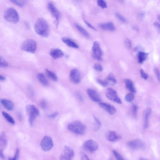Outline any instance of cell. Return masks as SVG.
Listing matches in <instances>:
<instances>
[{
  "label": "cell",
  "mask_w": 160,
  "mask_h": 160,
  "mask_svg": "<svg viewBox=\"0 0 160 160\" xmlns=\"http://www.w3.org/2000/svg\"><path fill=\"white\" fill-rule=\"evenodd\" d=\"M19 151L18 149H17L15 151L14 157L13 158H9V160H19Z\"/></svg>",
  "instance_id": "8d00e7d4"
},
{
  "label": "cell",
  "mask_w": 160,
  "mask_h": 160,
  "mask_svg": "<svg viewBox=\"0 0 160 160\" xmlns=\"http://www.w3.org/2000/svg\"><path fill=\"white\" fill-rule=\"evenodd\" d=\"M151 113L150 108H148L146 110L144 114V128L146 129L149 126V117Z\"/></svg>",
  "instance_id": "ac0fdd59"
},
{
  "label": "cell",
  "mask_w": 160,
  "mask_h": 160,
  "mask_svg": "<svg viewBox=\"0 0 160 160\" xmlns=\"http://www.w3.org/2000/svg\"><path fill=\"white\" fill-rule=\"evenodd\" d=\"M94 122L93 126V129L94 131L98 130L101 126V123L98 119L94 116Z\"/></svg>",
  "instance_id": "f546056e"
},
{
  "label": "cell",
  "mask_w": 160,
  "mask_h": 160,
  "mask_svg": "<svg viewBox=\"0 0 160 160\" xmlns=\"http://www.w3.org/2000/svg\"><path fill=\"white\" fill-rule=\"evenodd\" d=\"M8 66V63L2 57H0V67H6Z\"/></svg>",
  "instance_id": "836d02e7"
},
{
  "label": "cell",
  "mask_w": 160,
  "mask_h": 160,
  "mask_svg": "<svg viewBox=\"0 0 160 160\" xmlns=\"http://www.w3.org/2000/svg\"><path fill=\"white\" fill-rule=\"evenodd\" d=\"M99 105L100 107L106 111L110 114H114L117 111L115 108L113 106L109 103L101 102L99 103Z\"/></svg>",
  "instance_id": "5bb4252c"
},
{
  "label": "cell",
  "mask_w": 160,
  "mask_h": 160,
  "mask_svg": "<svg viewBox=\"0 0 160 160\" xmlns=\"http://www.w3.org/2000/svg\"><path fill=\"white\" fill-rule=\"evenodd\" d=\"M74 156L73 150L70 147L66 146L64 148L63 150L60 157L61 160H71Z\"/></svg>",
  "instance_id": "52a82bcc"
},
{
  "label": "cell",
  "mask_w": 160,
  "mask_h": 160,
  "mask_svg": "<svg viewBox=\"0 0 160 160\" xmlns=\"http://www.w3.org/2000/svg\"><path fill=\"white\" fill-rule=\"evenodd\" d=\"M128 146L131 149L136 150L142 148L145 146V143L141 140L136 139L128 142Z\"/></svg>",
  "instance_id": "8fae6325"
},
{
  "label": "cell",
  "mask_w": 160,
  "mask_h": 160,
  "mask_svg": "<svg viewBox=\"0 0 160 160\" xmlns=\"http://www.w3.org/2000/svg\"><path fill=\"white\" fill-rule=\"evenodd\" d=\"M1 102L3 105L8 110L12 111L13 110L14 108V105L12 102L6 99H2Z\"/></svg>",
  "instance_id": "ffe728a7"
},
{
  "label": "cell",
  "mask_w": 160,
  "mask_h": 160,
  "mask_svg": "<svg viewBox=\"0 0 160 160\" xmlns=\"http://www.w3.org/2000/svg\"><path fill=\"white\" fill-rule=\"evenodd\" d=\"M2 114L7 121L12 125H14L15 122L13 118L8 114L5 112H3Z\"/></svg>",
  "instance_id": "83f0119b"
},
{
  "label": "cell",
  "mask_w": 160,
  "mask_h": 160,
  "mask_svg": "<svg viewBox=\"0 0 160 160\" xmlns=\"http://www.w3.org/2000/svg\"><path fill=\"white\" fill-rule=\"evenodd\" d=\"M48 6L52 15L55 19L57 23H58L59 20L61 17V13L52 3H48Z\"/></svg>",
  "instance_id": "4fadbf2b"
},
{
  "label": "cell",
  "mask_w": 160,
  "mask_h": 160,
  "mask_svg": "<svg viewBox=\"0 0 160 160\" xmlns=\"http://www.w3.org/2000/svg\"><path fill=\"white\" fill-rule=\"evenodd\" d=\"M18 117L19 119H22V116L21 115L20 113L18 114Z\"/></svg>",
  "instance_id": "f5cc1de1"
},
{
  "label": "cell",
  "mask_w": 160,
  "mask_h": 160,
  "mask_svg": "<svg viewBox=\"0 0 160 160\" xmlns=\"http://www.w3.org/2000/svg\"><path fill=\"white\" fill-rule=\"evenodd\" d=\"M123 82L125 83L127 89L129 90L132 93H135L137 90L134 86L133 83L130 79H125L123 80Z\"/></svg>",
  "instance_id": "d6986e66"
},
{
  "label": "cell",
  "mask_w": 160,
  "mask_h": 160,
  "mask_svg": "<svg viewBox=\"0 0 160 160\" xmlns=\"http://www.w3.org/2000/svg\"><path fill=\"white\" fill-rule=\"evenodd\" d=\"M70 81L74 84H78L81 81V75L79 71L77 69L71 70L70 74Z\"/></svg>",
  "instance_id": "7c38bea8"
},
{
  "label": "cell",
  "mask_w": 160,
  "mask_h": 160,
  "mask_svg": "<svg viewBox=\"0 0 160 160\" xmlns=\"http://www.w3.org/2000/svg\"><path fill=\"white\" fill-rule=\"evenodd\" d=\"M37 78L39 82L43 86H46L48 85V82L44 75L43 74H39L37 75Z\"/></svg>",
  "instance_id": "4316f807"
},
{
  "label": "cell",
  "mask_w": 160,
  "mask_h": 160,
  "mask_svg": "<svg viewBox=\"0 0 160 160\" xmlns=\"http://www.w3.org/2000/svg\"><path fill=\"white\" fill-rule=\"evenodd\" d=\"M97 81L100 85L102 86L106 87L108 86V83L105 80H103L97 78Z\"/></svg>",
  "instance_id": "e575fe53"
},
{
  "label": "cell",
  "mask_w": 160,
  "mask_h": 160,
  "mask_svg": "<svg viewBox=\"0 0 160 160\" xmlns=\"http://www.w3.org/2000/svg\"><path fill=\"white\" fill-rule=\"evenodd\" d=\"M77 97L80 101H83V98L82 96L81 93L78 92L77 93Z\"/></svg>",
  "instance_id": "c3c4849f"
},
{
  "label": "cell",
  "mask_w": 160,
  "mask_h": 160,
  "mask_svg": "<svg viewBox=\"0 0 160 160\" xmlns=\"http://www.w3.org/2000/svg\"><path fill=\"white\" fill-rule=\"evenodd\" d=\"M99 27L103 30L113 31L115 30V27L111 22L101 23L99 25Z\"/></svg>",
  "instance_id": "44dd1931"
},
{
  "label": "cell",
  "mask_w": 160,
  "mask_h": 160,
  "mask_svg": "<svg viewBox=\"0 0 160 160\" xmlns=\"http://www.w3.org/2000/svg\"><path fill=\"white\" fill-rule=\"evenodd\" d=\"M4 17L8 22L17 23L19 20V17L17 12L12 8L7 9L4 13Z\"/></svg>",
  "instance_id": "3957f363"
},
{
  "label": "cell",
  "mask_w": 160,
  "mask_h": 160,
  "mask_svg": "<svg viewBox=\"0 0 160 160\" xmlns=\"http://www.w3.org/2000/svg\"><path fill=\"white\" fill-rule=\"evenodd\" d=\"M50 55L54 59H57L63 57L64 54L61 50L55 48L51 50Z\"/></svg>",
  "instance_id": "e0dca14e"
},
{
  "label": "cell",
  "mask_w": 160,
  "mask_h": 160,
  "mask_svg": "<svg viewBox=\"0 0 160 160\" xmlns=\"http://www.w3.org/2000/svg\"><path fill=\"white\" fill-rule=\"evenodd\" d=\"M27 114L29 116V122L31 126L33 125L37 117L39 114V111L34 106L32 105H28L26 107Z\"/></svg>",
  "instance_id": "5b68a950"
},
{
  "label": "cell",
  "mask_w": 160,
  "mask_h": 160,
  "mask_svg": "<svg viewBox=\"0 0 160 160\" xmlns=\"http://www.w3.org/2000/svg\"><path fill=\"white\" fill-rule=\"evenodd\" d=\"M98 5L103 9L106 8L107 7V3L103 0H99L97 2Z\"/></svg>",
  "instance_id": "1f68e13d"
},
{
  "label": "cell",
  "mask_w": 160,
  "mask_h": 160,
  "mask_svg": "<svg viewBox=\"0 0 160 160\" xmlns=\"http://www.w3.org/2000/svg\"><path fill=\"white\" fill-rule=\"evenodd\" d=\"M108 140L112 142L117 141L120 139L119 136L115 132L110 131L108 132L106 135Z\"/></svg>",
  "instance_id": "2e32d148"
},
{
  "label": "cell",
  "mask_w": 160,
  "mask_h": 160,
  "mask_svg": "<svg viewBox=\"0 0 160 160\" xmlns=\"http://www.w3.org/2000/svg\"><path fill=\"white\" fill-rule=\"evenodd\" d=\"M58 115V113L57 112H55L53 114H51L48 116V117L50 118H54L57 117Z\"/></svg>",
  "instance_id": "7dc6e473"
},
{
  "label": "cell",
  "mask_w": 160,
  "mask_h": 160,
  "mask_svg": "<svg viewBox=\"0 0 160 160\" xmlns=\"http://www.w3.org/2000/svg\"><path fill=\"white\" fill-rule=\"evenodd\" d=\"M37 43L33 39H28L22 43L21 46L22 50L29 52L31 53H34L37 50Z\"/></svg>",
  "instance_id": "277c9868"
},
{
  "label": "cell",
  "mask_w": 160,
  "mask_h": 160,
  "mask_svg": "<svg viewBox=\"0 0 160 160\" xmlns=\"http://www.w3.org/2000/svg\"><path fill=\"white\" fill-rule=\"evenodd\" d=\"M34 29L36 33L41 37L46 38L49 35L48 24L46 20L43 18H39L36 21Z\"/></svg>",
  "instance_id": "6da1fadb"
},
{
  "label": "cell",
  "mask_w": 160,
  "mask_h": 160,
  "mask_svg": "<svg viewBox=\"0 0 160 160\" xmlns=\"http://www.w3.org/2000/svg\"><path fill=\"white\" fill-rule=\"evenodd\" d=\"M134 98V96L132 93H129L125 96L126 101L128 102H131L133 101Z\"/></svg>",
  "instance_id": "4dcf8cb0"
},
{
  "label": "cell",
  "mask_w": 160,
  "mask_h": 160,
  "mask_svg": "<svg viewBox=\"0 0 160 160\" xmlns=\"http://www.w3.org/2000/svg\"><path fill=\"white\" fill-rule=\"evenodd\" d=\"M149 55V53L139 51L138 54V60L139 63H142L146 61Z\"/></svg>",
  "instance_id": "603a6c76"
},
{
  "label": "cell",
  "mask_w": 160,
  "mask_h": 160,
  "mask_svg": "<svg viewBox=\"0 0 160 160\" xmlns=\"http://www.w3.org/2000/svg\"><path fill=\"white\" fill-rule=\"evenodd\" d=\"M81 160H90L87 155L85 153L82 152L81 154Z\"/></svg>",
  "instance_id": "60d3db41"
},
{
  "label": "cell",
  "mask_w": 160,
  "mask_h": 160,
  "mask_svg": "<svg viewBox=\"0 0 160 160\" xmlns=\"http://www.w3.org/2000/svg\"><path fill=\"white\" fill-rule=\"evenodd\" d=\"M108 85L114 86L117 83V81L114 75L112 74H110L108 76L105 80Z\"/></svg>",
  "instance_id": "d4e9b609"
},
{
  "label": "cell",
  "mask_w": 160,
  "mask_h": 160,
  "mask_svg": "<svg viewBox=\"0 0 160 160\" xmlns=\"http://www.w3.org/2000/svg\"><path fill=\"white\" fill-rule=\"evenodd\" d=\"M115 15L116 17H117L120 21L123 22H126V19L121 14L117 13L115 14Z\"/></svg>",
  "instance_id": "74e56055"
},
{
  "label": "cell",
  "mask_w": 160,
  "mask_h": 160,
  "mask_svg": "<svg viewBox=\"0 0 160 160\" xmlns=\"http://www.w3.org/2000/svg\"><path fill=\"white\" fill-rule=\"evenodd\" d=\"M75 26L79 32L83 36L87 38L90 37V35L88 32L83 27L80 26L77 23H75Z\"/></svg>",
  "instance_id": "484cf974"
},
{
  "label": "cell",
  "mask_w": 160,
  "mask_h": 160,
  "mask_svg": "<svg viewBox=\"0 0 160 160\" xmlns=\"http://www.w3.org/2000/svg\"><path fill=\"white\" fill-rule=\"evenodd\" d=\"M0 158L2 159H5V157L3 154L2 150H0Z\"/></svg>",
  "instance_id": "681fc988"
},
{
  "label": "cell",
  "mask_w": 160,
  "mask_h": 160,
  "mask_svg": "<svg viewBox=\"0 0 160 160\" xmlns=\"http://www.w3.org/2000/svg\"><path fill=\"white\" fill-rule=\"evenodd\" d=\"M40 106L43 109H45L47 107V104L45 100H42L40 103Z\"/></svg>",
  "instance_id": "ab89813d"
},
{
  "label": "cell",
  "mask_w": 160,
  "mask_h": 160,
  "mask_svg": "<svg viewBox=\"0 0 160 160\" xmlns=\"http://www.w3.org/2000/svg\"><path fill=\"white\" fill-rule=\"evenodd\" d=\"M83 147L85 150L90 152H93L99 148L98 143L94 140H88L84 143Z\"/></svg>",
  "instance_id": "30bf717a"
},
{
  "label": "cell",
  "mask_w": 160,
  "mask_h": 160,
  "mask_svg": "<svg viewBox=\"0 0 160 160\" xmlns=\"http://www.w3.org/2000/svg\"><path fill=\"white\" fill-rule=\"evenodd\" d=\"M87 93L92 101L95 102H101V99L97 92L92 89H88L87 90Z\"/></svg>",
  "instance_id": "9a60e30c"
},
{
  "label": "cell",
  "mask_w": 160,
  "mask_h": 160,
  "mask_svg": "<svg viewBox=\"0 0 160 160\" xmlns=\"http://www.w3.org/2000/svg\"><path fill=\"white\" fill-rule=\"evenodd\" d=\"M133 114L134 117H137L138 112V107L135 105H134L133 106Z\"/></svg>",
  "instance_id": "7bdbcfd3"
},
{
  "label": "cell",
  "mask_w": 160,
  "mask_h": 160,
  "mask_svg": "<svg viewBox=\"0 0 160 160\" xmlns=\"http://www.w3.org/2000/svg\"><path fill=\"white\" fill-rule=\"evenodd\" d=\"M6 79V78L3 76L0 75V81H3Z\"/></svg>",
  "instance_id": "816d5d0a"
},
{
  "label": "cell",
  "mask_w": 160,
  "mask_h": 160,
  "mask_svg": "<svg viewBox=\"0 0 160 160\" xmlns=\"http://www.w3.org/2000/svg\"><path fill=\"white\" fill-rule=\"evenodd\" d=\"M94 69L97 71H101L103 70V68L102 66L98 64H95L94 66Z\"/></svg>",
  "instance_id": "ee69618b"
},
{
  "label": "cell",
  "mask_w": 160,
  "mask_h": 160,
  "mask_svg": "<svg viewBox=\"0 0 160 160\" xmlns=\"http://www.w3.org/2000/svg\"><path fill=\"white\" fill-rule=\"evenodd\" d=\"M140 72H141V75L142 77L145 80H146L148 78V75L144 71L143 69H141L140 70Z\"/></svg>",
  "instance_id": "b9f144b4"
},
{
  "label": "cell",
  "mask_w": 160,
  "mask_h": 160,
  "mask_svg": "<svg viewBox=\"0 0 160 160\" xmlns=\"http://www.w3.org/2000/svg\"><path fill=\"white\" fill-rule=\"evenodd\" d=\"M106 96L112 101L118 104L122 103L121 99L118 97L117 91L111 88H108L106 91Z\"/></svg>",
  "instance_id": "ba28073f"
},
{
  "label": "cell",
  "mask_w": 160,
  "mask_h": 160,
  "mask_svg": "<svg viewBox=\"0 0 160 160\" xmlns=\"http://www.w3.org/2000/svg\"><path fill=\"white\" fill-rule=\"evenodd\" d=\"M68 128L70 131L79 134H83L85 133L86 127L82 122L75 121L69 124Z\"/></svg>",
  "instance_id": "7a4b0ae2"
},
{
  "label": "cell",
  "mask_w": 160,
  "mask_h": 160,
  "mask_svg": "<svg viewBox=\"0 0 160 160\" xmlns=\"http://www.w3.org/2000/svg\"><path fill=\"white\" fill-rule=\"evenodd\" d=\"M84 22L90 28L93 29L94 30H97V29L95 28L93 26H92L88 22H87L85 20H84Z\"/></svg>",
  "instance_id": "bcb514c9"
},
{
  "label": "cell",
  "mask_w": 160,
  "mask_h": 160,
  "mask_svg": "<svg viewBox=\"0 0 160 160\" xmlns=\"http://www.w3.org/2000/svg\"><path fill=\"white\" fill-rule=\"evenodd\" d=\"M7 139L6 134L2 132L0 134V147L5 148L7 145Z\"/></svg>",
  "instance_id": "cb8c5ba5"
},
{
  "label": "cell",
  "mask_w": 160,
  "mask_h": 160,
  "mask_svg": "<svg viewBox=\"0 0 160 160\" xmlns=\"http://www.w3.org/2000/svg\"><path fill=\"white\" fill-rule=\"evenodd\" d=\"M154 26L157 28L158 30L159 31L160 24L157 21H156L154 23Z\"/></svg>",
  "instance_id": "f907efd6"
},
{
  "label": "cell",
  "mask_w": 160,
  "mask_h": 160,
  "mask_svg": "<svg viewBox=\"0 0 160 160\" xmlns=\"http://www.w3.org/2000/svg\"><path fill=\"white\" fill-rule=\"evenodd\" d=\"M154 72L157 79L159 81H160V74L158 69L157 68H155L154 70Z\"/></svg>",
  "instance_id": "f6af8a7d"
},
{
  "label": "cell",
  "mask_w": 160,
  "mask_h": 160,
  "mask_svg": "<svg viewBox=\"0 0 160 160\" xmlns=\"http://www.w3.org/2000/svg\"><path fill=\"white\" fill-rule=\"evenodd\" d=\"M139 160H150L149 159H146L144 158H139Z\"/></svg>",
  "instance_id": "db71d44e"
},
{
  "label": "cell",
  "mask_w": 160,
  "mask_h": 160,
  "mask_svg": "<svg viewBox=\"0 0 160 160\" xmlns=\"http://www.w3.org/2000/svg\"><path fill=\"white\" fill-rule=\"evenodd\" d=\"M113 153L117 160H125L121 155L119 154L115 150L113 151Z\"/></svg>",
  "instance_id": "d590c367"
},
{
  "label": "cell",
  "mask_w": 160,
  "mask_h": 160,
  "mask_svg": "<svg viewBox=\"0 0 160 160\" xmlns=\"http://www.w3.org/2000/svg\"><path fill=\"white\" fill-rule=\"evenodd\" d=\"M46 72L48 77L53 81L56 82L58 81V78L56 74L50 70L46 69Z\"/></svg>",
  "instance_id": "f1b7e54d"
},
{
  "label": "cell",
  "mask_w": 160,
  "mask_h": 160,
  "mask_svg": "<svg viewBox=\"0 0 160 160\" xmlns=\"http://www.w3.org/2000/svg\"><path fill=\"white\" fill-rule=\"evenodd\" d=\"M42 150L48 151L51 150L53 147V143L52 139L48 136H45L42 140L41 144Z\"/></svg>",
  "instance_id": "9c48e42d"
},
{
  "label": "cell",
  "mask_w": 160,
  "mask_h": 160,
  "mask_svg": "<svg viewBox=\"0 0 160 160\" xmlns=\"http://www.w3.org/2000/svg\"><path fill=\"white\" fill-rule=\"evenodd\" d=\"M0 89H1V88H0Z\"/></svg>",
  "instance_id": "11a10c76"
},
{
  "label": "cell",
  "mask_w": 160,
  "mask_h": 160,
  "mask_svg": "<svg viewBox=\"0 0 160 160\" xmlns=\"http://www.w3.org/2000/svg\"><path fill=\"white\" fill-rule=\"evenodd\" d=\"M125 45L128 49H130L132 47V44L130 40L128 39H126L125 41Z\"/></svg>",
  "instance_id": "f35d334b"
},
{
  "label": "cell",
  "mask_w": 160,
  "mask_h": 160,
  "mask_svg": "<svg viewBox=\"0 0 160 160\" xmlns=\"http://www.w3.org/2000/svg\"><path fill=\"white\" fill-rule=\"evenodd\" d=\"M92 49L93 57L98 61H102L103 51L98 42L95 41L94 42Z\"/></svg>",
  "instance_id": "8992f818"
},
{
  "label": "cell",
  "mask_w": 160,
  "mask_h": 160,
  "mask_svg": "<svg viewBox=\"0 0 160 160\" xmlns=\"http://www.w3.org/2000/svg\"><path fill=\"white\" fill-rule=\"evenodd\" d=\"M62 41L68 46L75 49H78L79 48L77 44L69 38L63 37L62 39Z\"/></svg>",
  "instance_id": "7402d4cb"
},
{
  "label": "cell",
  "mask_w": 160,
  "mask_h": 160,
  "mask_svg": "<svg viewBox=\"0 0 160 160\" xmlns=\"http://www.w3.org/2000/svg\"><path fill=\"white\" fill-rule=\"evenodd\" d=\"M10 1L20 7H22L24 6L26 3V1H13V0H12Z\"/></svg>",
  "instance_id": "d6a6232c"
}]
</instances>
